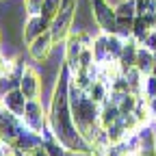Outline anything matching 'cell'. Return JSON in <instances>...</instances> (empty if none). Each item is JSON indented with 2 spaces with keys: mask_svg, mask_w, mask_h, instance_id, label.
<instances>
[{
  "mask_svg": "<svg viewBox=\"0 0 156 156\" xmlns=\"http://www.w3.org/2000/svg\"><path fill=\"white\" fill-rule=\"evenodd\" d=\"M0 44H2V33H0Z\"/></svg>",
  "mask_w": 156,
  "mask_h": 156,
  "instance_id": "cell-27",
  "label": "cell"
},
{
  "mask_svg": "<svg viewBox=\"0 0 156 156\" xmlns=\"http://www.w3.org/2000/svg\"><path fill=\"white\" fill-rule=\"evenodd\" d=\"M134 67L139 69L141 74H152L154 72V52L150 50V48H145L143 44L139 46V52H136V63H134Z\"/></svg>",
  "mask_w": 156,
  "mask_h": 156,
  "instance_id": "cell-15",
  "label": "cell"
},
{
  "mask_svg": "<svg viewBox=\"0 0 156 156\" xmlns=\"http://www.w3.org/2000/svg\"><path fill=\"white\" fill-rule=\"evenodd\" d=\"M44 145H46V150H48L50 156H67V154H69L56 139H48V141H44Z\"/></svg>",
  "mask_w": 156,
  "mask_h": 156,
  "instance_id": "cell-20",
  "label": "cell"
},
{
  "mask_svg": "<svg viewBox=\"0 0 156 156\" xmlns=\"http://www.w3.org/2000/svg\"><path fill=\"white\" fill-rule=\"evenodd\" d=\"M20 74H5L0 76V95H5L7 91H13V89H20Z\"/></svg>",
  "mask_w": 156,
  "mask_h": 156,
  "instance_id": "cell-17",
  "label": "cell"
},
{
  "mask_svg": "<svg viewBox=\"0 0 156 156\" xmlns=\"http://www.w3.org/2000/svg\"><path fill=\"white\" fill-rule=\"evenodd\" d=\"M119 115H122L119 106H117L113 100H106V102L100 106V126H102V128H108V126L117 124Z\"/></svg>",
  "mask_w": 156,
  "mask_h": 156,
  "instance_id": "cell-14",
  "label": "cell"
},
{
  "mask_svg": "<svg viewBox=\"0 0 156 156\" xmlns=\"http://www.w3.org/2000/svg\"><path fill=\"white\" fill-rule=\"evenodd\" d=\"M154 141H156V122H154Z\"/></svg>",
  "mask_w": 156,
  "mask_h": 156,
  "instance_id": "cell-26",
  "label": "cell"
},
{
  "mask_svg": "<svg viewBox=\"0 0 156 156\" xmlns=\"http://www.w3.org/2000/svg\"><path fill=\"white\" fill-rule=\"evenodd\" d=\"M7 156H9V154H7Z\"/></svg>",
  "mask_w": 156,
  "mask_h": 156,
  "instance_id": "cell-28",
  "label": "cell"
},
{
  "mask_svg": "<svg viewBox=\"0 0 156 156\" xmlns=\"http://www.w3.org/2000/svg\"><path fill=\"white\" fill-rule=\"evenodd\" d=\"M154 28H156V17H154V13L136 15V20H134V28H132V37H134L139 44H143L145 37H147Z\"/></svg>",
  "mask_w": 156,
  "mask_h": 156,
  "instance_id": "cell-12",
  "label": "cell"
},
{
  "mask_svg": "<svg viewBox=\"0 0 156 156\" xmlns=\"http://www.w3.org/2000/svg\"><path fill=\"white\" fill-rule=\"evenodd\" d=\"M147 106H150V115H152V119L156 122V95L147 100Z\"/></svg>",
  "mask_w": 156,
  "mask_h": 156,
  "instance_id": "cell-24",
  "label": "cell"
},
{
  "mask_svg": "<svg viewBox=\"0 0 156 156\" xmlns=\"http://www.w3.org/2000/svg\"><path fill=\"white\" fill-rule=\"evenodd\" d=\"M139 41L134 37H128L126 44H124V50H122V56H119V67H122V74L128 72L130 67H134L136 63V52H139Z\"/></svg>",
  "mask_w": 156,
  "mask_h": 156,
  "instance_id": "cell-13",
  "label": "cell"
},
{
  "mask_svg": "<svg viewBox=\"0 0 156 156\" xmlns=\"http://www.w3.org/2000/svg\"><path fill=\"white\" fill-rule=\"evenodd\" d=\"M20 119H22V124L30 132H35V134L41 136L44 130H46V126H48V111H46L44 102L39 100V98H35V100H28L26 102L24 115L20 117Z\"/></svg>",
  "mask_w": 156,
  "mask_h": 156,
  "instance_id": "cell-5",
  "label": "cell"
},
{
  "mask_svg": "<svg viewBox=\"0 0 156 156\" xmlns=\"http://www.w3.org/2000/svg\"><path fill=\"white\" fill-rule=\"evenodd\" d=\"M22 128H24L22 119L0 104V139L13 145V143L17 141L20 132H22Z\"/></svg>",
  "mask_w": 156,
  "mask_h": 156,
  "instance_id": "cell-8",
  "label": "cell"
},
{
  "mask_svg": "<svg viewBox=\"0 0 156 156\" xmlns=\"http://www.w3.org/2000/svg\"><path fill=\"white\" fill-rule=\"evenodd\" d=\"M72 76V74H69ZM69 104H72V115L76 126L80 128L85 139L91 143L95 132L100 130V104L93 102L87 95V91H80L69 78Z\"/></svg>",
  "mask_w": 156,
  "mask_h": 156,
  "instance_id": "cell-2",
  "label": "cell"
},
{
  "mask_svg": "<svg viewBox=\"0 0 156 156\" xmlns=\"http://www.w3.org/2000/svg\"><path fill=\"white\" fill-rule=\"evenodd\" d=\"M69 67L63 63L61 72L54 76V87L50 93L48 106V122L56 141L61 143L69 154H91V143L85 139L80 128L76 126L72 104H69Z\"/></svg>",
  "mask_w": 156,
  "mask_h": 156,
  "instance_id": "cell-1",
  "label": "cell"
},
{
  "mask_svg": "<svg viewBox=\"0 0 156 156\" xmlns=\"http://www.w3.org/2000/svg\"><path fill=\"white\" fill-rule=\"evenodd\" d=\"M141 95L147 98V100L156 95V74H147L143 78V91H141Z\"/></svg>",
  "mask_w": 156,
  "mask_h": 156,
  "instance_id": "cell-19",
  "label": "cell"
},
{
  "mask_svg": "<svg viewBox=\"0 0 156 156\" xmlns=\"http://www.w3.org/2000/svg\"><path fill=\"white\" fill-rule=\"evenodd\" d=\"M24 2V9L28 15H39L41 13V7H44V0H22Z\"/></svg>",
  "mask_w": 156,
  "mask_h": 156,
  "instance_id": "cell-21",
  "label": "cell"
},
{
  "mask_svg": "<svg viewBox=\"0 0 156 156\" xmlns=\"http://www.w3.org/2000/svg\"><path fill=\"white\" fill-rule=\"evenodd\" d=\"M117 11V33L122 37H132L134 20H136V5L134 0H119L115 5Z\"/></svg>",
  "mask_w": 156,
  "mask_h": 156,
  "instance_id": "cell-7",
  "label": "cell"
},
{
  "mask_svg": "<svg viewBox=\"0 0 156 156\" xmlns=\"http://www.w3.org/2000/svg\"><path fill=\"white\" fill-rule=\"evenodd\" d=\"M152 74H156V52H154V72Z\"/></svg>",
  "mask_w": 156,
  "mask_h": 156,
  "instance_id": "cell-25",
  "label": "cell"
},
{
  "mask_svg": "<svg viewBox=\"0 0 156 156\" xmlns=\"http://www.w3.org/2000/svg\"><path fill=\"white\" fill-rule=\"evenodd\" d=\"M91 50H93V56H95V63L106 61V58H108V52H106V33H100V35L93 37Z\"/></svg>",
  "mask_w": 156,
  "mask_h": 156,
  "instance_id": "cell-16",
  "label": "cell"
},
{
  "mask_svg": "<svg viewBox=\"0 0 156 156\" xmlns=\"http://www.w3.org/2000/svg\"><path fill=\"white\" fill-rule=\"evenodd\" d=\"M87 5L91 9V17L98 30L106 35L117 33V11L111 0H87Z\"/></svg>",
  "mask_w": 156,
  "mask_h": 156,
  "instance_id": "cell-4",
  "label": "cell"
},
{
  "mask_svg": "<svg viewBox=\"0 0 156 156\" xmlns=\"http://www.w3.org/2000/svg\"><path fill=\"white\" fill-rule=\"evenodd\" d=\"M76 11H78V0H69V2H63L61 11L50 20V33L54 44H65V39L74 33Z\"/></svg>",
  "mask_w": 156,
  "mask_h": 156,
  "instance_id": "cell-3",
  "label": "cell"
},
{
  "mask_svg": "<svg viewBox=\"0 0 156 156\" xmlns=\"http://www.w3.org/2000/svg\"><path fill=\"white\" fill-rule=\"evenodd\" d=\"M143 46H145V48H150L152 52H156V28H154V30H152V33H150V35L145 37Z\"/></svg>",
  "mask_w": 156,
  "mask_h": 156,
  "instance_id": "cell-22",
  "label": "cell"
},
{
  "mask_svg": "<svg viewBox=\"0 0 156 156\" xmlns=\"http://www.w3.org/2000/svg\"><path fill=\"white\" fill-rule=\"evenodd\" d=\"M54 39H52V33H44V35H39L37 39H33L30 44H26V50H28V56L33 58L35 63L39 65H44L50 61V56L54 52Z\"/></svg>",
  "mask_w": 156,
  "mask_h": 156,
  "instance_id": "cell-6",
  "label": "cell"
},
{
  "mask_svg": "<svg viewBox=\"0 0 156 156\" xmlns=\"http://www.w3.org/2000/svg\"><path fill=\"white\" fill-rule=\"evenodd\" d=\"M48 30H50V20L46 15H41V13L39 15H28L24 20V30H22L24 44H30L33 39H37L39 35H44Z\"/></svg>",
  "mask_w": 156,
  "mask_h": 156,
  "instance_id": "cell-10",
  "label": "cell"
},
{
  "mask_svg": "<svg viewBox=\"0 0 156 156\" xmlns=\"http://www.w3.org/2000/svg\"><path fill=\"white\" fill-rule=\"evenodd\" d=\"M63 7V0H44V7H41V15H46L48 20H52Z\"/></svg>",
  "mask_w": 156,
  "mask_h": 156,
  "instance_id": "cell-18",
  "label": "cell"
},
{
  "mask_svg": "<svg viewBox=\"0 0 156 156\" xmlns=\"http://www.w3.org/2000/svg\"><path fill=\"white\" fill-rule=\"evenodd\" d=\"M28 156H50V154H48V150H46V145L41 143V145H37V147H35L33 152H28Z\"/></svg>",
  "mask_w": 156,
  "mask_h": 156,
  "instance_id": "cell-23",
  "label": "cell"
},
{
  "mask_svg": "<svg viewBox=\"0 0 156 156\" xmlns=\"http://www.w3.org/2000/svg\"><path fill=\"white\" fill-rule=\"evenodd\" d=\"M20 89H22V93L28 98V100L41 98V91H44V80H41V74H39L33 65H24L22 78H20Z\"/></svg>",
  "mask_w": 156,
  "mask_h": 156,
  "instance_id": "cell-9",
  "label": "cell"
},
{
  "mask_svg": "<svg viewBox=\"0 0 156 156\" xmlns=\"http://www.w3.org/2000/svg\"><path fill=\"white\" fill-rule=\"evenodd\" d=\"M26 102H28V98L22 93V89H13V91H7L5 95H0V104L7 111H11L13 115H17V117L24 115Z\"/></svg>",
  "mask_w": 156,
  "mask_h": 156,
  "instance_id": "cell-11",
  "label": "cell"
}]
</instances>
